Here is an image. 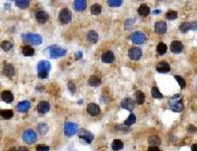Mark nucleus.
<instances>
[{
    "label": "nucleus",
    "mask_w": 197,
    "mask_h": 151,
    "mask_svg": "<svg viewBox=\"0 0 197 151\" xmlns=\"http://www.w3.org/2000/svg\"><path fill=\"white\" fill-rule=\"evenodd\" d=\"M22 51L25 56H32V55H34V53H35L34 49L30 45H25Z\"/></svg>",
    "instance_id": "nucleus-31"
},
{
    "label": "nucleus",
    "mask_w": 197,
    "mask_h": 151,
    "mask_svg": "<svg viewBox=\"0 0 197 151\" xmlns=\"http://www.w3.org/2000/svg\"><path fill=\"white\" fill-rule=\"evenodd\" d=\"M183 50V45L179 41H174L170 45V50L174 54H179Z\"/></svg>",
    "instance_id": "nucleus-14"
},
{
    "label": "nucleus",
    "mask_w": 197,
    "mask_h": 151,
    "mask_svg": "<svg viewBox=\"0 0 197 151\" xmlns=\"http://www.w3.org/2000/svg\"><path fill=\"white\" fill-rule=\"evenodd\" d=\"M8 151H17L16 149H15V148H11V149H9Z\"/></svg>",
    "instance_id": "nucleus-50"
},
{
    "label": "nucleus",
    "mask_w": 197,
    "mask_h": 151,
    "mask_svg": "<svg viewBox=\"0 0 197 151\" xmlns=\"http://www.w3.org/2000/svg\"><path fill=\"white\" fill-rule=\"evenodd\" d=\"M166 18L167 19H170V20H174V19H177L178 18V12H175V11H168L167 14H166Z\"/></svg>",
    "instance_id": "nucleus-40"
},
{
    "label": "nucleus",
    "mask_w": 197,
    "mask_h": 151,
    "mask_svg": "<svg viewBox=\"0 0 197 151\" xmlns=\"http://www.w3.org/2000/svg\"><path fill=\"white\" fill-rule=\"evenodd\" d=\"M30 107H31V103L29 101H23V102H20L18 105H17V110L20 113H26L30 110Z\"/></svg>",
    "instance_id": "nucleus-18"
},
{
    "label": "nucleus",
    "mask_w": 197,
    "mask_h": 151,
    "mask_svg": "<svg viewBox=\"0 0 197 151\" xmlns=\"http://www.w3.org/2000/svg\"><path fill=\"white\" fill-rule=\"evenodd\" d=\"M107 3L111 7H118L122 4V1L121 0H108Z\"/></svg>",
    "instance_id": "nucleus-41"
},
{
    "label": "nucleus",
    "mask_w": 197,
    "mask_h": 151,
    "mask_svg": "<svg viewBox=\"0 0 197 151\" xmlns=\"http://www.w3.org/2000/svg\"><path fill=\"white\" fill-rule=\"evenodd\" d=\"M51 69V64L48 60H41L38 64V75L41 79H45L48 78L49 71Z\"/></svg>",
    "instance_id": "nucleus-1"
},
{
    "label": "nucleus",
    "mask_w": 197,
    "mask_h": 151,
    "mask_svg": "<svg viewBox=\"0 0 197 151\" xmlns=\"http://www.w3.org/2000/svg\"><path fill=\"white\" fill-rule=\"evenodd\" d=\"M1 100L4 101L5 103H12L14 100V96L12 94V92H10L8 90L3 91L1 93Z\"/></svg>",
    "instance_id": "nucleus-20"
},
{
    "label": "nucleus",
    "mask_w": 197,
    "mask_h": 151,
    "mask_svg": "<svg viewBox=\"0 0 197 151\" xmlns=\"http://www.w3.org/2000/svg\"><path fill=\"white\" fill-rule=\"evenodd\" d=\"M170 106L172 111L175 113H180L183 110V104L181 102V100H174V99H172L170 101Z\"/></svg>",
    "instance_id": "nucleus-9"
},
{
    "label": "nucleus",
    "mask_w": 197,
    "mask_h": 151,
    "mask_svg": "<svg viewBox=\"0 0 197 151\" xmlns=\"http://www.w3.org/2000/svg\"><path fill=\"white\" fill-rule=\"evenodd\" d=\"M128 56L133 60H138L140 59V57L142 56V50L139 48L134 46V48H131L128 50Z\"/></svg>",
    "instance_id": "nucleus-10"
},
{
    "label": "nucleus",
    "mask_w": 197,
    "mask_h": 151,
    "mask_svg": "<svg viewBox=\"0 0 197 151\" xmlns=\"http://www.w3.org/2000/svg\"><path fill=\"white\" fill-rule=\"evenodd\" d=\"M36 19L38 20L39 23H45L48 21L49 16H48V14L44 11H39V12H37V14H36Z\"/></svg>",
    "instance_id": "nucleus-19"
},
{
    "label": "nucleus",
    "mask_w": 197,
    "mask_h": 151,
    "mask_svg": "<svg viewBox=\"0 0 197 151\" xmlns=\"http://www.w3.org/2000/svg\"><path fill=\"white\" fill-rule=\"evenodd\" d=\"M156 69L158 72H160V73H167V72H169L170 70V65L166 61H161L157 64Z\"/></svg>",
    "instance_id": "nucleus-13"
},
{
    "label": "nucleus",
    "mask_w": 197,
    "mask_h": 151,
    "mask_svg": "<svg viewBox=\"0 0 197 151\" xmlns=\"http://www.w3.org/2000/svg\"><path fill=\"white\" fill-rule=\"evenodd\" d=\"M148 151H160V149L157 146H151L148 148Z\"/></svg>",
    "instance_id": "nucleus-45"
},
{
    "label": "nucleus",
    "mask_w": 197,
    "mask_h": 151,
    "mask_svg": "<svg viewBox=\"0 0 197 151\" xmlns=\"http://www.w3.org/2000/svg\"><path fill=\"white\" fill-rule=\"evenodd\" d=\"M135 122H136V117H135V114H130V116L128 117V119H126L125 122H124V126L125 127H130V126H132L133 123H135Z\"/></svg>",
    "instance_id": "nucleus-32"
},
{
    "label": "nucleus",
    "mask_w": 197,
    "mask_h": 151,
    "mask_svg": "<svg viewBox=\"0 0 197 151\" xmlns=\"http://www.w3.org/2000/svg\"><path fill=\"white\" fill-rule=\"evenodd\" d=\"M0 114H1V118L2 119H10L13 118L14 113L11 110H3V111H1Z\"/></svg>",
    "instance_id": "nucleus-30"
},
{
    "label": "nucleus",
    "mask_w": 197,
    "mask_h": 151,
    "mask_svg": "<svg viewBox=\"0 0 197 151\" xmlns=\"http://www.w3.org/2000/svg\"><path fill=\"white\" fill-rule=\"evenodd\" d=\"M15 4H16L18 7L25 9V8L29 7L30 1H28V0H16V1H15Z\"/></svg>",
    "instance_id": "nucleus-35"
},
{
    "label": "nucleus",
    "mask_w": 197,
    "mask_h": 151,
    "mask_svg": "<svg viewBox=\"0 0 197 151\" xmlns=\"http://www.w3.org/2000/svg\"><path fill=\"white\" fill-rule=\"evenodd\" d=\"M78 132V124L74 123H66L64 126V133L67 136H71V135L75 134Z\"/></svg>",
    "instance_id": "nucleus-7"
},
{
    "label": "nucleus",
    "mask_w": 197,
    "mask_h": 151,
    "mask_svg": "<svg viewBox=\"0 0 197 151\" xmlns=\"http://www.w3.org/2000/svg\"><path fill=\"white\" fill-rule=\"evenodd\" d=\"M81 57H82V53H81V51H78V53L75 54V58L76 59H80Z\"/></svg>",
    "instance_id": "nucleus-46"
},
{
    "label": "nucleus",
    "mask_w": 197,
    "mask_h": 151,
    "mask_svg": "<svg viewBox=\"0 0 197 151\" xmlns=\"http://www.w3.org/2000/svg\"><path fill=\"white\" fill-rule=\"evenodd\" d=\"M13 48V44L10 43L9 41H3L1 43V49L5 51H9Z\"/></svg>",
    "instance_id": "nucleus-36"
},
{
    "label": "nucleus",
    "mask_w": 197,
    "mask_h": 151,
    "mask_svg": "<svg viewBox=\"0 0 197 151\" xmlns=\"http://www.w3.org/2000/svg\"><path fill=\"white\" fill-rule=\"evenodd\" d=\"M37 151H49V147L48 146V145L40 144L37 146Z\"/></svg>",
    "instance_id": "nucleus-42"
},
{
    "label": "nucleus",
    "mask_w": 197,
    "mask_h": 151,
    "mask_svg": "<svg viewBox=\"0 0 197 151\" xmlns=\"http://www.w3.org/2000/svg\"><path fill=\"white\" fill-rule=\"evenodd\" d=\"M23 140L28 144L34 143L37 140V133H36L33 129H27L23 133Z\"/></svg>",
    "instance_id": "nucleus-4"
},
{
    "label": "nucleus",
    "mask_w": 197,
    "mask_h": 151,
    "mask_svg": "<svg viewBox=\"0 0 197 151\" xmlns=\"http://www.w3.org/2000/svg\"><path fill=\"white\" fill-rule=\"evenodd\" d=\"M87 39L91 44H96L98 40V35L95 31H90V32L87 34Z\"/></svg>",
    "instance_id": "nucleus-25"
},
{
    "label": "nucleus",
    "mask_w": 197,
    "mask_h": 151,
    "mask_svg": "<svg viewBox=\"0 0 197 151\" xmlns=\"http://www.w3.org/2000/svg\"><path fill=\"white\" fill-rule=\"evenodd\" d=\"M18 151H30L27 147H25V146H21L19 149H18Z\"/></svg>",
    "instance_id": "nucleus-47"
},
{
    "label": "nucleus",
    "mask_w": 197,
    "mask_h": 151,
    "mask_svg": "<svg viewBox=\"0 0 197 151\" xmlns=\"http://www.w3.org/2000/svg\"><path fill=\"white\" fill-rule=\"evenodd\" d=\"M38 131L40 132V134H45L48 131V127L45 123H40L39 127H38Z\"/></svg>",
    "instance_id": "nucleus-39"
},
{
    "label": "nucleus",
    "mask_w": 197,
    "mask_h": 151,
    "mask_svg": "<svg viewBox=\"0 0 197 151\" xmlns=\"http://www.w3.org/2000/svg\"><path fill=\"white\" fill-rule=\"evenodd\" d=\"M74 9L77 10V11H83L85 10L87 7V2L85 0H76V1L73 3Z\"/></svg>",
    "instance_id": "nucleus-23"
},
{
    "label": "nucleus",
    "mask_w": 197,
    "mask_h": 151,
    "mask_svg": "<svg viewBox=\"0 0 197 151\" xmlns=\"http://www.w3.org/2000/svg\"><path fill=\"white\" fill-rule=\"evenodd\" d=\"M49 108H50L49 104L48 102L43 101V102H40L39 105H38L37 110H38V112L40 114H45V113H48L49 111Z\"/></svg>",
    "instance_id": "nucleus-21"
},
{
    "label": "nucleus",
    "mask_w": 197,
    "mask_h": 151,
    "mask_svg": "<svg viewBox=\"0 0 197 151\" xmlns=\"http://www.w3.org/2000/svg\"><path fill=\"white\" fill-rule=\"evenodd\" d=\"M3 73L6 75V76H8V77H12L15 74L14 66L12 64H10V63L5 64L4 67H3Z\"/></svg>",
    "instance_id": "nucleus-22"
},
{
    "label": "nucleus",
    "mask_w": 197,
    "mask_h": 151,
    "mask_svg": "<svg viewBox=\"0 0 197 151\" xmlns=\"http://www.w3.org/2000/svg\"><path fill=\"white\" fill-rule=\"evenodd\" d=\"M174 78H175V80L178 81V83L179 84L181 89H184L185 86H186V82H185V80L183 79V78L181 76H178V75H174Z\"/></svg>",
    "instance_id": "nucleus-38"
},
{
    "label": "nucleus",
    "mask_w": 197,
    "mask_h": 151,
    "mask_svg": "<svg viewBox=\"0 0 197 151\" xmlns=\"http://www.w3.org/2000/svg\"><path fill=\"white\" fill-rule=\"evenodd\" d=\"M22 37H23L24 41H26V43H28V44L39 45L43 43V39H41V37L38 34H32V33L24 34Z\"/></svg>",
    "instance_id": "nucleus-3"
},
{
    "label": "nucleus",
    "mask_w": 197,
    "mask_h": 151,
    "mask_svg": "<svg viewBox=\"0 0 197 151\" xmlns=\"http://www.w3.org/2000/svg\"><path fill=\"white\" fill-rule=\"evenodd\" d=\"M88 83H89L90 86H94V87H97V86H100L102 84V80L101 78L97 76V75H93L89 78V80H88Z\"/></svg>",
    "instance_id": "nucleus-24"
},
{
    "label": "nucleus",
    "mask_w": 197,
    "mask_h": 151,
    "mask_svg": "<svg viewBox=\"0 0 197 151\" xmlns=\"http://www.w3.org/2000/svg\"><path fill=\"white\" fill-rule=\"evenodd\" d=\"M79 137L86 143H91L93 141V139H94V135H93L90 132L86 131V129H82V131L79 132Z\"/></svg>",
    "instance_id": "nucleus-11"
},
{
    "label": "nucleus",
    "mask_w": 197,
    "mask_h": 151,
    "mask_svg": "<svg viewBox=\"0 0 197 151\" xmlns=\"http://www.w3.org/2000/svg\"><path fill=\"white\" fill-rule=\"evenodd\" d=\"M148 142L151 146H158V145L161 144V139L159 136H157V135H152V136L149 137Z\"/></svg>",
    "instance_id": "nucleus-27"
},
{
    "label": "nucleus",
    "mask_w": 197,
    "mask_h": 151,
    "mask_svg": "<svg viewBox=\"0 0 197 151\" xmlns=\"http://www.w3.org/2000/svg\"><path fill=\"white\" fill-rule=\"evenodd\" d=\"M45 53H48V56L51 58H58V57L64 56L67 54V51L66 50L59 48L57 45H51L45 50Z\"/></svg>",
    "instance_id": "nucleus-2"
},
{
    "label": "nucleus",
    "mask_w": 197,
    "mask_h": 151,
    "mask_svg": "<svg viewBox=\"0 0 197 151\" xmlns=\"http://www.w3.org/2000/svg\"><path fill=\"white\" fill-rule=\"evenodd\" d=\"M191 151H197V143L193 144L192 146H191Z\"/></svg>",
    "instance_id": "nucleus-48"
},
{
    "label": "nucleus",
    "mask_w": 197,
    "mask_h": 151,
    "mask_svg": "<svg viewBox=\"0 0 197 151\" xmlns=\"http://www.w3.org/2000/svg\"><path fill=\"white\" fill-rule=\"evenodd\" d=\"M138 13H139V15H141V16L145 17V16H147V15H149L150 8L147 6L146 4H141V5H140L139 9H138Z\"/></svg>",
    "instance_id": "nucleus-26"
},
{
    "label": "nucleus",
    "mask_w": 197,
    "mask_h": 151,
    "mask_svg": "<svg viewBox=\"0 0 197 151\" xmlns=\"http://www.w3.org/2000/svg\"><path fill=\"white\" fill-rule=\"evenodd\" d=\"M152 96L154 98H156V99H162L164 97L163 94L160 92V90L158 89L157 87H153L152 88Z\"/></svg>",
    "instance_id": "nucleus-37"
},
{
    "label": "nucleus",
    "mask_w": 197,
    "mask_h": 151,
    "mask_svg": "<svg viewBox=\"0 0 197 151\" xmlns=\"http://www.w3.org/2000/svg\"><path fill=\"white\" fill-rule=\"evenodd\" d=\"M123 146H124L123 142L121 141V140H119V139H115L111 144V148H112V150H115V151H118V150L122 149Z\"/></svg>",
    "instance_id": "nucleus-28"
},
{
    "label": "nucleus",
    "mask_w": 197,
    "mask_h": 151,
    "mask_svg": "<svg viewBox=\"0 0 197 151\" xmlns=\"http://www.w3.org/2000/svg\"><path fill=\"white\" fill-rule=\"evenodd\" d=\"M167 50H168V48H167V45H166V44L162 43V41L158 44V46H157V53H158L160 55L165 54L166 53H167Z\"/></svg>",
    "instance_id": "nucleus-29"
},
{
    "label": "nucleus",
    "mask_w": 197,
    "mask_h": 151,
    "mask_svg": "<svg viewBox=\"0 0 197 151\" xmlns=\"http://www.w3.org/2000/svg\"><path fill=\"white\" fill-rule=\"evenodd\" d=\"M130 39H131V41H133L134 44L141 45V44L145 43V41H146V36H145L144 33L139 32V31H136V32H134V33L131 34Z\"/></svg>",
    "instance_id": "nucleus-5"
},
{
    "label": "nucleus",
    "mask_w": 197,
    "mask_h": 151,
    "mask_svg": "<svg viewBox=\"0 0 197 151\" xmlns=\"http://www.w3.org/2000/svg\"><path fill=\"white\" fill-rule=\"evenodd\" d=\"M120 106H121V108L125 109V110L132 111L134 109V107H135V103L133 102V100L131 98H125L122 100Z\"/></svg>",
    "instance_id": "nucleus-12"
},
{
    "label": "nucleus",
    "mask_w": 197,
    "mask_h": 151,
    "mask_svg": "<svg viewBox=\"0 0 197 151\" xmlns=\"http://www.w3.org/2000/svg\"><path fill=\"white\" fill-rule=\"evenodd\" d=\"M101 12H102V6L100 4L96 3L91 7V13L93 15H100Z\"/></svg>",
    "instance_id": "nucleus-34"
},
{
    "label": "nucleus",
    "mask_w": 197,
    "mask_h": 151,
    "mask_svg": "<svg viewBox=\"0 0 197 151\" xmlns=\"http://www.w3.org/2000/svg\"><path fill=\"white\" fill-rule=\"evenodd\" d=\"M189 30H197V22H185L179 26V31L181 33H187Z\"/></svg>",
    "instance_id": "nucleus-8"
},
{
    "label": "nucleus",
    "mask_w": 197,
    "mask_h": 151,
    "mask_svg": "<svg viewBox=\"0 0 197 151\" xmlns=\"http://www.w3.org/2000/svg\"><path fill=\"white\" fill-rule=\"evenodd\" d=\"M187 131L189 132H191V133H194V132H196V127H193L192 124H190V126L188 127V128H187Z\"/></svg>",
    "instance_id": "nucleus-44"
},
{
    "label": "nucleus",
    "mask_w": 197,
    "mask_h": 151,
    "mask_svg": "<svg viewBox=\"0 0 197 151\" xmlns=\"http://www.w3.org/2000/svg\"><path fill=\"white\" fill-rule=\"evenodd\" d=\"M87 112L89 114H91V116H97V114H100L101 110H100V108H98V106L97 105V104L91 103L87 106Z\"/></svg>",
    "instance_id": "nucleus-16"
},
{
    "label": "nucleus",
    "mask_w": 197,
    "mask_h": 151,
    "mask_svg": "<svg viewBox=\"0 0 197 151\" xmlns=\"http://www.w3.org/2000/svg\"><path fill=\"white\" fill-rule=\"evenodd\" d=\"M72 19V14L71 11L67 8H63L59 12V20L61 21V23L63 24H68Z\"/></svg>",
    "instance_id": "nucleus-6"
},
{
    "label": "nucleus",
    "mask_w": 197,
    "mask_h": 151,
    "mask_svg": "<svg viewBox=\"0 0 197 151\" xmlns=\"http://www.w3.org/2000/svg\"><path fill=\"white\" fill-rule=\"evenodd\" d=\"M102 60L105 62V63H111V62L115 60V54H113L112 51L107 50L102 54Z\"/></svg>",
    "instance_id": "nucleus-17"
},
{
    "label": "nucleus",
    "mask_w": 197,
    "mask_h": 151,
    "mask_svg": "<svg viewBox=\"0 0 197 151\" xmlns=\"http://www.w3.org/2000/svg\"><path fill=\"white\" fill-rule=\"evenodd\" d=\"M136 103L138 105H142L145 101V94L142 91H137L136 92Z\"/></svg>",
    "instance_id": "nucleus-33"
},
{
    "label": "nucleus",
    "mask_w": 197,
    "mask_h": 151,
    "mask_svg": "<svg viewBox=\"0 0 197 151\" xmlns=\"http://www.w3.org/2000/svg\"><path fill=\"white\" fill-rule=\"evenodd\" d=\"M168 30V26L165 22H157L155 24V32L159 35H164Z\"/></svg>",
    "instance_id": "nucleus-15"
},
{
    "label": "nucleus",
    "mask_w": 197,
    "mask_h": 151,
    "mask_svg": "<svg viewBox=\"0 0 197 151\" xmlns=\"http://www.w3.org/2000/svg\"><path fill=\"white\" fill-rule=\"evenodd\" d=\"M159 10H155V11H154V14H159Z\"/></svg>",
    "instance_id": "nucleus-49"
},
{
    "label": "nucleus",
    "mask_w": 197,
    "mask_h": 151,
    "mask_svg": "<svg viewBox=\"0 0 197 151\" xmlns=\"http://www.w3.org/2000/svg\"><path fill=\"white\" fill-rule=\"evenodd\" d=\"M68 88H69V90H70V92L71 93H74L76 92V87H75V84L72 81H69V83H68Z\"/></svg>",
    "instance_id": "nucleus-43"
}]
</instances>
